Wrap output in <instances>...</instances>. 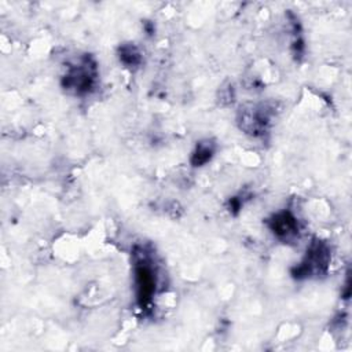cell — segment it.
Segmentation results:
<instances>
[{"label": "cell", "instance_id": "obj_1", "mask_svg": "<svg viewBox=\"0 0 352 352\" xmlns=\"http://www.w3.org/2000/svg\"><path fill=\"white\" fill-rule=\"evenodd\" d=\"M329 249L323 242L315 241L311 243L304 260L296 268L294 276L307 278L323 274L329 265Z\"/></svg>", "mask_w": 352, "mask_h": 352}, {"label": "cell", "instance_id": "obj_2", "mask_svg": "<svg viewBox=\"0 0 352 352\" xmlns=\"http://www.w3.org/2000/svg\"><path fill=\"white\" fill-rule=\"evenodd\" d=\"M155 272L150 260L144 257L138 260L135 264V289L138 302L142 308L151 301L155 292Z\"/></svg>", "mask_w": 352, "mask_h": 352}, {"label": "cell", "instance_id": "obj_3", "mask_svg": "<svg viewBox=\"0 0 352 352\" xmlns=\"http://www.w3.org/2000/svg\"><path fill=\"white\" fill-rule=\"evenodd\" d=\"M95 82V65L89 59L72 67L63 78V87L76 94H87Z\"/></svg>", "mask_w": 352, "mask_h": 352}, {"label": "cell", "instance_id": "obj_4", "mask_svg": "<svg viewBox=\"0 0 352 352\" xmlns=\"http://www.w3.org/2000/svg\"><path fill=\"white\" fill-rule=\"evenodd\" d=\"M268 226L272 234L285 242H289L298 235V221L294 217V214H292L287 210L278 212L276 214H274L268 220Z\"/></svg>", "mask_w": 352, "mask_h": 352}, {"label": "cell", "instance_id": "obj_5", "mask_svg": "<svg viewBox=\"0 0 352 352\" xmlns=\"http://www.w3.org/2000/svg\"><path fill=\"white\" fill-rule=\"evenodd\" d=\"M118 56H120V60L125 66H128V67H135L142 60L140 52H139V50L133 44H124V45H121L120 51H118Z\"/></svg>", "mask_w": 352, "mask_h": 352}, {"label": "cell", "instance_id": "obj_6", "mask_svg": "<svg viewBox=\"0 0 352 352\" xmlns=\"http://www.w3.org/2000/svg\"><path fill=\"white\" fill-rule=\"evenodd\" d=\"M213 146L210 142H204L199 143L191 157V162L194 166H202L205 165L213 155Z\"/></svg>", "mask_w": 352, "mask_h": 352}]
</instances>
